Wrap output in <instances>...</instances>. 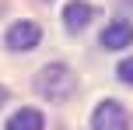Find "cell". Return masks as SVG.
Returning a JSON list of instances; mask_svg holds the SVG:
<instances>
[{
    "label": "cell",
    "mask_w": 133,
    "mask_h": 130,
    "mask_svg": "<svg viewBox=\"0 0 133 130\" xmlns=\"http://www.w3.org/2000/svg\"><path fill=\"white\" fill-rule=\"evenodd\" d=\"M35 91L42 98H49V102H63V98H70L77 91V77H74V70L66 63H46L39 70V77H35Z\"/></svg>",
    "instance_id": "cell-1"
},
{
    "label": "cell",
    "mask_w": 133,
    "mask_h": 130,
    "mask_svg": "<svg viewBox=\"0 0 133 130\" xmlns=\"http://www.w3.org/2000/svg\"><path fill=\"white\" fill-rule=\"evenodd\" d=\"M39 39H42V28L35 25V21H14V25L7 28V49H14V53L35 49Z\"/></svg>",
    "instance_id": "cell-2"
},
{
    "label": "cell",
    "mask_w": 133,
    "mask_h": 130,
    "mask_svg": "<svg viewBox=\"0 0 133 130\" xmlns=\"http://www.w3.org/2000/svg\"><path fill=\"white\" fill-rule=\"evenodd\" d=\"M126 123H130L126 109H123L119 102H112V98H105V102L95 109V116H91V127L95 130H123Z\"/></svg>",
    "instance_id": "cell-3"
},
{
    "label": "cell",
    "mask_w": 133,
    "mask_h": 130,
    "mask_svg": "<svg viewBox=\"0 0 133 130\" xmlns=\"http://www.w3.org/2000/svg\"><path fill=\"white\" fill-rule=\"evenodd\" d=\"M91 18H95V7L84 4V0H70L63 7V28L66 32H84L91 25Z\"/></svg>",
    "instance_id": "cell-4"
},
{
    "label": "cell",
    "mask_w": 133,
    "mask_h": 130,
    "mask_svg": "<svg viewBox=\"0 0 133 130\" xmlns=\"http://www.w3.org/2000/svg\"><path fill=\"white\" fill-rule=\"evenodd\" d=\"M133 42V25L126 18H116L112 25L102 32V49H123V46H130Z\"/></svg>",
    "instance_id": "cell-5"
},
{
    "label": "cell",
    "mask_w": 133,
    "mask_h": 130,
    "mask_svg": "<svg viewBox=\"0 0 133 130\" xmlns=\"http://www.w3.org/2000/svg\"><path fill=\"white\" fill-rule=\"evenodd\" d=\"M42 127H46V116L39 109H18L7 120V130H42Z\"/></svg>",
    "instance_id": "cell-6"
},
{
    "label": "cell",
    "mask_w": 133,
    "mask_h": 130,
    "mask_svg": "<svg viewBox=\"0 0 133 130\" xmlns=\"http://www.w3.org/2000/svg\"><path fill=\"white\" fill-rule=\"evenodd\" d=\"M116 77L126 81V84H133V56H130V60H123L119 67H116Z\"/></svg>",
    "instance_id": "cell-7"
},
{
    "label": "cell",
    "mask_w": 133,
    "mask_h": 130,
    "mask_svg": "<svg viewBox=\"0 0 133 130\" xmlns=\"http://www.w3.org/2000/svg\"><path fill=\"white\" fill-rule=\"evenodd\" d=\"M4 102H7V88L0 84V106H4Z\"/></svg>",
    "instance_id": "cell-8"
}]
</instances>
